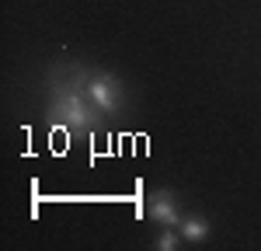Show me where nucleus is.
I'll use <instances>...</instances> for the list:
<instances>
[{
    "instance_id": "obj_1",
    "label": "nucleus",
    "mask_w": 261,
    "mask_h": 251,
    "mask_svg": "<svg viewBox=\"0 0 261 251\" xmlns=\"http://www.w3.org/2000/svg\"><path fill=\"white\" fill-rule=\"evenodd\" d=\"M45 119H49L53 129L77 133V136L105 129V112L87 94V70H81V66H73V70H53Z\"/></svg>"
},
{
    "instance_id": "obj_2",
    "label": "nucleus",
    "mask_w": 261,
    "mask_h": 251,
    "mask_svg": "<svg viewBox=\"0 0 261 251\" xmlns=\"http://www.w3.org/2000/svg\"><path fill=\"white\" fill-rule=\"evenodd\" d=\"M87 94L105 115H115L122 108V84L112 73H91L87 77Z\"/></svg>"
},
{
    "instance_id": "obj_3",
    "label": "nucleus",
    "mask_w": 261,
    "mask_h": 251,
    "mask_svg": "<svg viewBox=\"0 0 261 251\" xmlns=\"http://www.w3.org/2000/svg\"><path fill=\"white\" fill-rule=\"evenodd\" d=\"M146 213H150V220H157L161 227H174V223H181L178 199H174L167 188H161V192H153V195H150V203H146Z\"/></svg>"
},
{
    "instance_id": "obj_4",
    "label": "nucleus",
    "mask_w": 261,
    "mask_h": 251,
    "mask_svg": "<svg viewBox=\"0 0 261 251\" xmlns=\"http://www.w3.org/2000/svg\"><path fill=\"white\" fill-rule=\"evenodd\" d=\"M181 237L192 241V244H202V241L209 237V223H205L202 216H185V220H181Z\"/></svg>"
},
{
    "instance_id": "obj_5",
    "label": "nucleus",
    "mask_w": 261,
    "mask_h": 251,
    "mask_svg": "<svg viewBox=\"0 0 261 251\" xmlns=\"http://www.w3.org/2000/svg\"><path fill=\"white\" fill-rule=\"evenodd\" d=\"M181 241H185V237H178L174 230L167 227V230H164V234H161V237H157V248H161V251H174V248H178V244H181Z\"/></svg>"
}]
</instances>
